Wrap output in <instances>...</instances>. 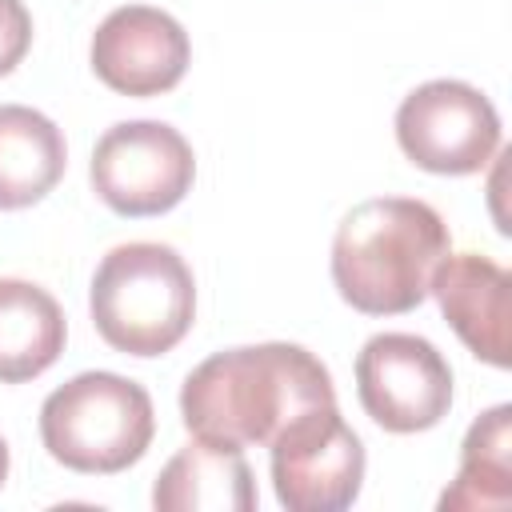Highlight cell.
<instances>
[{"instance_id":"cell-1","label":"cell","mask_w":512,"mask_h":512,"mask_svg":"<svg viewBox=\"0 0 512 512\" xmlns=\"http://www.w3.org/2000/svg\"><path fill=\"white\" fill-rule=\"evenodd\" d=\"M336 404L328 368L300 344H248L196 364L180 388L184 428L216 444H272L300 412Z\"/></svg>"},{"instance_id":"cell-2","label":"cell","mask_w":512,"mask_h":512,"mask_svg":"<svg viewBox=\"0 0 512 512\" xmlns=\"http://www.w3.org/2000/svg\"><path fill=\"white\" fill-rule=\"evenodd\" d=\"M448 256L440 212L408 196H376L356 204L332 240L336 292L364 316L412 312Z\"/></svg>"},{"instance_id":"cell-3","label":"cell","mask_w":512,"mask_h":512,"mask_svg":"<svg viewBox=\"0 0 512 512\" xmlns=\"http://www.w3.org/2000/svg\"><path fill=\"white\" fill-rule=\"evenodd\" d=\"M92 324L124 356L172 352L196 316V284L168 244L136 240L112 248L92 276Z\"/></svg>"},{"instance_id":"cell-4","label":"cell","mask_w":512,"mask_h":512,"mask_svg":"<svg viewBox=\"0 0 512 512\" xmlns=\"http://www.w3.org/2000/svg\"><path fill=\"white\" fill-rule=\"evenodd\" d=\"M152 432V396L116 372H80L40 404V440L72 472H124L148 452Z\"/></svg>"},{"instance_id":"cell-5","label":"cell","mask_w":512,"mask_h":512,"mask_svg":"<svg viewBox=\"0 0 512 512\" xmlns=\"http://www.w3.org/2000/svg\"><path fill=\"white\" fill-rule=\"evenodd\" d=\"M192 176V144L160 120H124L108 128L92 152V188L120 216H160L176 208Z\"/></svg>"},{"instance_id":"cell-6","label":"cell","mask_w":512,"mask_h":512,"mask_svg":"<svg viewBox=\"0 0 512 512\" xmlns=\"http://www.w3.org/2000/svg\"><path fill=\"white\" fill-rule=\"evenodd\" d=\"M360 484L364 444L336 404L308 408L272 436V488L288 512H340Z\"/></svg>"},{"instance_id":"cell-7","label":"cell","mask_w":512,"mask_h":512,"mask_svg":"<svg viewBox=\"0 0 512 512\" xmlns=\"http://www.w3.org/2000/svg\"><path fill=\"white\" fill-rule=\"evenodd\" d=\"M396 140L416 168L468 176L500 148V116L480 88L464 80H428L404 96L396 112Z\"/></svg>"},{"instance_id":"cell-8","label":"cell","mask_w":512,"mask_h":512,"mask_svg":"<svg viewBox=\"0 0 512 512\" xmlns=\"http://www.w3.org/2000/svg\"><path fill=\"white\" fill-rule=\"evenodd\" d=\"M356 392L384 432H424L452 408V368L432 340L380 332L356 356Z\"/></svg>"},{"instance_id":"cell-9","label":"cell","mask_w":512,"mask_h":512,"mask_svg":"<svg viewBox=\"0 0 512 512\" xmlns=\"http://www.w3.org/2000/svg\"><path fill=\"white\" fill-rule=\"evenodd\" d=\"M192 44L180 20L148 4L108 12L92 36V72L120 96H160L180 84Z\"/></svg>"},{"instance_id":"cell-10","label":"cell","mask_w":512,"mask_h":512,"mask_svg":"<svg viewBox=\"0 0 512 512\" xmlns=\"http://www.w3.org/2000/svg\"><path fill=\"white\" fill-rule=\"evenodd\" d=\"M428 292L436 296L444 320L468 344L472 356H480L492 368L512 364V340H508L512 276L508 268H500L496 260L480 252H448L436 264Z\"/></svg>"},{"instance_id":"cell-11","label":"cell","mask_w":512,"mask_h":512,"mask_svg":"<svg viewBox=\"0 0 512 512\" xmlns=\"http://www.w3.org/2000/svg\"><path fill=\"white\" fill-rule=\"evenodd\" d=\"M152 504L160 512H252V468L240 448L192 436L156 476Z\"/></svg>"},{"instance_id":"cell-12","label":"cell","mask_w":512,"mask_h":512,"mask_svg":"<svg viewBox=\"0 0 512 512\" xmlns=\"http://www.w3.org/2000/svg\"><path fill=\"white\" fill-rule=\"evenodd\" d=\"M68 164L64 132L36 108L0 104V208L44 200Z\"/></svg>"},{"instance_id":"cell-13","label":"cell","mask_w":512,"mask_h":512,"mask_svg":"<svg viewBox=\"0 0 512 512\" xmlns=\"http://www.w3.org/2000/svg\"><path fill=\"white\" fill-rule=\"evenodd\" d=\"M60 304L28 280H0V384H24L48 372L64 352Z\"/></svg>"},{"instance_id":"cell-14","label":"cell","mask_w":512,"mask_h":512,"mask_svg":"<svg viewBox=\"0 0 512 512\" xmlns=\"http://www.w3.org/2000/svg\"><path fill=\"white\" fill-rule=\"evenodd\" d=\"M512 500V408H488L464 436L460 472L440 508H508Z\"/></svg>"},{"instance_id":"cell-15","label":"cell","mask_w":512,"mask_h":512,"mask_svg":"<svg viewBox=\"0 0 512 512\" xmlns=\"http://www.w3.org/2000/svg\"><path fill=\"white\" fill-rule=\"evenodd\" d=\"M32 44V16L20 0H0V76H8Z\"/></svg>"},{"instance_id":"cell-16","label":"cell","mask_w":512,"mask_h":512,"mask_svg":"<svg viewBox=\"0 0 512 512\" xmlns=\"http://www.w3.org/2000/svg\"><path fill=\"white\" fill-rule=\"evenodd\" d=\"M8 480V444H4V436H0V484Z\"/></svg>"}]
</instances>
